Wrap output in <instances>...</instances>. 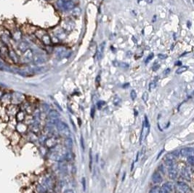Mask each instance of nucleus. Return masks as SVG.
Segmentation results:
<instances>
[{
    "label": "nucleus",
    "instance_id": "2",
    "mask_svg": "<svg viewBox=\"0 0 194 193\" xmlns=\"http://www.w3.org/2000/svg\"><path fill=\"white\" fill-rule=\"evenodd\" d=\"M10 35H11L12 40L16 43L20 42V41L23 40V33H22L21 30H20V28L18 26L15 28L13 31H12L11 32H10Z\"/></svg>",
    "mask_w": 194,
    "mask_h": 193
},
{
    "label": "nucleus",
    "instance_id": "38",
    "mask_svg": "<svg viewBox=\"0 0 194 193\" xmlns=\"http://www.w3.org/2000/svg\"><path fill=\"white\" fill-rule=\"evenodd\" d=\"M82 187H83V189L84 191L86 190V179L84 177L82 178Z\"/></svg>",
    "mask_w": 194,
    "mask_h": 193
},
{
    "label": "nucleus",
    "instance_id": "50",
    "mask_svg": "<svg viewBox=\"0 0 194 193\" xmlns=\"http://www.w3.org/2000/svg\"><path fill=\"white\" fill-rule=\"evenodd\" d=\"M100 81V76H98V77H97V82H99Z\"/></svg>",
    "mask_w": 194,
    "mask_h": 193
},
{
    "label": "nucleus",
    "instance_id": "28",
    "mask_svg": "<svg viewBox=\"0 0 194 193\" xmlns=\"http://www.w3.org/2000/svg\"><path fill=\"white\" fill-rule=\"evenodd\" d=\"M165 163H166V165H167V166L169 167V168H170V167H174V161H172V160L166 159Z\"/></svg>",
    "mask_w": 194,
    "mask_h": 193
},
{
    "label": "nucleus",
    "instance_id": "35",
    "mask_svg": "<svg viewBox=\"0 0 194 193\" xmlns=\"http://www.w3.org/2000/svg\"><path fill=\"white\" fill-rule=\"evenodd\" d=\"M143 100L145 102H146L148 100V93L147 92H145L143 95Z\"/></svg>",
    "mask_w": 194,
    "mask_h": 193
},
{
    "label": "nucleus",
    "instance_id": "11",
    "mask_svg": "<svg viewBox=\"0 0 194 193\" xmlns=\"http://www.w3.org/2000/svg\"><path fill=\"white\" fill-rule=\"evenodd\" d=\"M28 130V125L24 122H18L15 126V131L18 132L20 135H23Z\"/></svg>",
    "mask_w": 194,
    "mask_h": 193
},
{
    "label": "nucleus",
    "instance_id": "10",
    "mask_svg": "<svg viewBox=\"0 0 194 193\" xmlns=\"http://www.w3.org/2000/svg\"><path fill=\"white\" fill-rule=\"evenodd\" d=\"M47 58L45 55L39 53H34V57H33L32 62H34V64L44 63V62H47Z\"/></svg>",
    "mask_w": 194,
    "mask_h": 193
},
{
    "label": "nucleus",
    "instance_id": "4",
    "mask_svg": "<svg viewBox=\"0 0 194 193\" xmlns=\"http://www.w3.org/2000/svg\"><path fill=\"white\" fill-rule=\"evenodd\" d=\"M34 57V52L31 48L27 50L26 51L24 52L20 56V63L24 62V63H28V62H32Z\"/></svg>",
    "mask_w": 194,
    "mask_h": 193
},
{
    "label": "nucleus",
    "instance_id": "48",
    "mask_svg": "<svg viewBox=\"0 0 194 193\" xmlns=\"http://www.w3.org/2000/svg\"><path fill=\"white\" fill-rule=\"evenodd\" d=\"M121 66L123 68H128V65L126 63H122L121 64Z\"/></svg>",
    "mask_w": 194,
    "mask_h": 193
},
{
    "label": "nucleus",
    "instance_id": "42",
    "mask_svg": "<svg viewBox=\"0 0 194 193\" xmlns=\"http://www.w3.org/2000/svg\"><path fill=\"white\" fill-rule=\"evenodd\" d=\"M159 68H160V65H158V64H155V65L153 66V70L156 71L158 70Z\"/></svg>",
    "mask_w": 194,
    "mask_h": 193
},
{
    "label": "nucleus",
    "instance_id": "15",
    "mask_svg": "<svg viewBox=\"0 0 194 193\" xmlns=\"http://www.w3.org/2000/svg\"><path fill=\"white\" fill-rule=\"evenodd\" d=\"M26 116V113L25 111L20 110L17 113V114L15 115V119L18 122H23V121L25 120Z\"/></svg>",
    "mask_w": 194,
    "mask_h": 193
},
{
    "label": "nucleus",
    "instance_id": "45",
    "mask_svg": "<svg viewBox=\"0 0 194 193\" xmlns=\"http://www.w3.org/2000/svg\"><path fill=\"white\" fill-rule=\"evenodd\" d=\"M5 92V91L4 89H2L0 88V99L2 98V95H4Z\"/></svg>",
    "mask_w": 194,
    "mask_h": 193
},
{
    "label": "nucleus",
    "instance_id": "23",
    "mask_svg": "<svg viewBox=\"0 0 194 193\" xmlns=\"http://www.w3.org/2000/svg\"><path fill=\"white\" fill-rule=\"evenodd\" d=\"M179 155H180V152H178V151H174V152H171V153H169L168 155H167V157H166V158L169 160H172L173 161L174 158L179 157Z\"/></svg>",
    "mask_w": 194,
    "mask_h": 193
},
{
    "label": "nucleus",
    "instance_id": "6",
    "mask_svg": "<svg viewBox=\"0 0 194 193\" xmlns=\"http://www.w3.org/2000/svg\"><path fill=\"white\" fill-rule=\"evenodd\" d=\"M56 126L59 132L64 135V136H69L70 135V130H69L68 125L66 123L62 122V121H58L56 123Z\"/></svg>",
    "mask_w": 194,
    "mask_h": 193
},
{
    "label": "nucleus",
    "instance_id": "25",
    "mask_svg": "<svg viewBox=\"0 0 194 193\" xmlns=\"http://www.w3.org/2000/svg\"><path fill=\"white\" fill-rule=\"evenodd\" d=\"M65 145L67 149H71L73 147V140L71 138H67L65 141Z\"/></svg>",
    "mask_w": 194,
    "mask_h": 193
},
{
    "label": "nucleus",
    "instance_id": "9",
    "mask_svg": "<svg viewBox=\"0 0 194 193\" xmlns=\"http://www.w3.org/2000/svg\"><path fill=\"white\" fill-rule=\"evenodd\" d=\"M21 137L22 136L20 134H18L17 131H14L13 133V134L10 136V137L8 140L10 141V145H11V147H13V146H15V145H18L19 144V142H20V140H21Z\"/></svg>",
    "mask_w": 194,
    "mask_h": 193
},
{
    "label": "nucleus",
    "instance_id": "20",
    "mask_svg": "<svg viewBox=\"0 0 194 193\" xmlns=\"http://www.w3.org/2000/svg\"><path fill=\"white\" fill-rule=\"evenodd\" d=\"M168 173H169V178L171 179H175L176 176H177V170L175 168V166L170 167V168H169V170H168Z\"/></svg>",
    "mask_w": 194,
    "mask_h": 193
},
{
    "label": "nucleus",
    "instance_id": "8",
    "mask_svg": "<svg viewBox=\"0 0 194 193\" xmlns=\"http://www.w3.org/2000/svg\"><path fill=\"white\" fill-rule=\"evenodd\" d=\"M19 110H20V107H19L18 105L10 104L8 107H6V113L9 118L15 117V115L17 114V113Z\"/></svg>",
    "mask_w": 194,
    "mask_h": 193
},
{
    "label": "nucleus",
    "instance_id": "17",
    "mask_svg": "<svg viewBox=\"0 0 194 193\" xmlns=\"http://www.w3.org/2000/svg\"><path fill=\"white\" fill-rule=\"evenodd\" d=\"M58 168L62 173H65L68 171V166H67L66 162L64 161H61L58 164Z\"/></svg>",
    "mask_w": 194,
    "mask_h": 193
},
{
    "label": "nucleus",
    "instance_id": "16",
    "mask_svg": "<svg viewBox=\"0 0 194 193\" xmlns=\"http://www.w3.org/2000/svg\"><path fill=\"white\" fill-rule=\"evenodd\" d=\"M44 144L47 147L51 148V147H54L57 144V140L55 137H50V138L47 139L44 142Z\"/></svg>",
    "mask_w": 194,
    "mask_h": 193
},
{
    "label": "nucleus",
    "instance_id": "36",
    "mask_svg": "<svg viewBox=\"0 0 194 193\" xmlns=\"http://www.w3.org/2000/svg\"><path fill=\"white\" fill-rule=\"evenodd\" d=\"M130 96H131V98L132 100H135L136 99L137 97V94L135 90H132L131 93H130Z\"/></svg>",
    "mask_w": 194,
    "mask_h": 193
},
{
    "label": "nucleus",
    "instance_id": "34",
    "mask_svg": "<svg viewBox=\"0 0 194 193\" xmlns=\"http://www.w3.org/2000/svg\"><path fill=\"white\" fill-rule=\"evenodd\" d=\"M114 105H119V104L121 103V99L119 98V97H116L114 100Z\"/></svg>",
    "mask_w": 194,
    "mask_h": 193
},
{
    "label": "nucleus",
    "instance_id": "37",
    "mask_svg": "<svg viewBox=\"0 0 194 193\" xmlns=\"http://www.w3.org/2000/svg\"><path fill=\"white\" fill-rule=\"evenodd\" d=\"M156 81H153V82H151L150 83V86H149V89H150V91H151L153 89H154L156 87Z\"/></svg>",
    "mask_w": 194,
    "mask_h": 193
},
{
    "label": "nucleus",
    "instance_id": "13",
    "mask_svg": "<svg viewBox=\"0 0 194 193\" xmlns=\"http://www.w3.org/2000/svg\"><path fill=\"white\" fill-rule=\"evenodd\" d=\"M194 149L192 147H186V148H183L180 150V155L183 157H188V156L192 155L193 153Z\"/></svg>",
    "mask_w": 194,
    "mask_h": 193
},
{
    "label": "nucleus",
    "instance_id": "47",
    "mask_svg": "<svg viewBox=\"0 0 194 193\" xmlns=\"http://www.w3.org/2000/svg\"><path fill=\"white\" fill-rule=\"evenodd\" d=\"M64 193H74V191L71 190V189H67V190H65Z\"/></svg>",
    "mask_w": 194,
    "mask_h": 193
},
{
    "label": "nucleus",
    "instance_id": "32",
    "mask_svg": "<svg viewBox=\"0 0 194 193\" xmlns=\"http://www.w3.org/2000/svg\"><path fill=\"white\" fill-rule=\"evenodd\" d=\"M150 193H161L160 192V187H156L150 191Z\"/></svg>",
    "mask_w": 194,
    "mask_h": 193
},
{
    "label": "nucleus",
    "instance_id": "49",
    "mask_svg": "<svg viewBox=\"0 0 194 193\" xmlns=\"http://www.w3.org/2000/svg\"><path fill=\"white\" fill-rule=\"evenodd\" d=\"M175 65H182V62L180 61H177L175 62Z\"/></svg>",
    "mask_w": 194,
    "mask_h": 193
},
{
    "label": "nucleus",
    "instance_id": "43",
    "mask_svg": "<svg viewBox=\"0 0 194 193\" xmlns=\"http://www.w3.org/2000/svg\"><path fill=\"white\" fill-rule=\"evenodd\" d=\"M104 104H105V102H103V101H100V102H98V108H100V107H102V106H103Z\"/></svg>",
    "mask_w": 194,
    "mask_h": 193
},
{
    "label": "nucleus",
    "instance_id": "22",
    "mask_svg": "<svg viewBox=\"0 0 194 193\" xmlns=\"http://www.w3.org/2000/svg\"><path fill=\"white\" fill-rule=\"evenodd\" d=\"M14 131H13V129H11V128H8V126H6V128H5L4 131L2 132V134L4 135L5 137H6L7 138L9 139L10 137V136H11V135L13 134V133Z\"/></svg>",
    "mask_w": 194,
    "mask_h": 193
},
{
    "label": "nucleus",
    "instance_id": "7",
    "mask_svg": "<svg viewBox=\"0 0 194 193\" xmlns=\"http://www.w3.org/2000/svg\"><path fill=\"white\" fill-rule=\"evenodd\" d=\"M0 104L5 107L11 104V92H5L4 95L0 99Z\"/></svg>",
    "mask_w": 194,
    "mask_h": 193
},
{
    "label": "nucleus",
    "instance_id": "30",
    "mask_svg": "<svg viewBox=\"0 0 194 193\" xmlns=\"http://www.w3.org/2000/svg\"><path fill=\"white\" fill-rule=\"evenodd\" d=\"M7 126V123L3 122V121H0V132H2L4 131V129L6 128Z\"/></svg>",
    "mask_w": 194,
    "mask_h": 193
},
{
    "label": "nucleus",
    "instance_id": "33",
    "mask_svg": "<svg viewBox=\"0 0 194 193\" xmlns=\"http://www.w3.org/2000/svg\"><path fill=\"white\" fill-rule=\"evenodd\" d=\"M64 3H65V0H58V2H57V5H58L59 8H63Z\"/></svg>",
    "mask_w": 194,
    "mask_h": 193
},
{
    "label": "nucleus",
    "instance_id": "46",
    "mask_svg": "<svg viewBox=\"0 0 194 193\" xmlns=\"http://www.w3.org/2000/svg\"><path fill=\"white\" fill-rule=\"evenodd\" d=\"M94 113H95V108H94V107H92V110H91L92 118H94Z\"/></svg>",
    "mask_w": 194,
    "mask_h": 193
},
{
    "label": "nucleus",
    "instance_id": "31",
    "mask_svg": "<svg viewBox=\"0 0 194 193\" xmlns=\"http://www.w3.org/2000/svg\"><path fill=\"white\" fill-rule=\"evenodd\" d=\"M187 161H188V163H189L190 166H193V164H194V158H193V155L188 156V159H187Z\"/></svg>",
    "mask_w": 194,
    "mask_h": 193
},
{
    "label": "nucleus",
    "instance_id": "19",
    "mask_svg": "<svg viewBox=\"0 0 194 193\" xmlns=\"http://www.w3.org/2000/svg\"><path fill=\"white\" fill-rule=\"evenodd\" d=\"M74 8H75V5H74V2L68 0V1H65L63 8L65 10H73Z\"/></svg>",
    "mask_w": 194,
    "mask_h": 193
},
{
    "label": "nucleus",
    "instance_id": "18",
    "mask_svg": "<svg viewBox=\"0 0 194 193\" xmlns=\"http://www.w3.org/2000/svg\"><path fill=\"white\" fill-rule=\"evenodd\" d=\"M41 42H42L44 45H46V46H49V45L51 44L52 43L51 38H50L49 34H45L42 36V38L41 39Z\"/></svg>",
    "mask_w": 194,
    "mask_h": 193
},
{
    "label": "nucleus",
    "instance_id": "12",
    "mask_svg": "<svg viewBox=\"0 0 194 193\" xmlns=\"http://www.w3.org/2000/svg\"><path fill=\"white\" fill-rule=\"evenodd\" d=\"M177 189L180 192V193H191V190L188 184H186L184 182H180L177 184Z\"/></svg>",
    "mask_w": 194,
    "mask_h": 193
},
{
    "label": "nucleus",
    "instance_id": "24",
    "mask_svg": "<svg viewBox=\"0 0 194 193\" xmlns=\"http://www.w3.org/2000/svg\"><path fill=\"white\" fill-rule=\"evenodd\" d=\"M71 55V52L69 51H66V50H61V51H59L58 52V57H61V58H63V57H68L70 56Z\"/></svg>",
    "mask_w": 194,
    "mask_h": 193
},
{
    "label": "nucleus",
    "instance_id": "29",
    "mask_svg": "<svg viewBox=\"0 0 194 193\" xmlns=\"http://www.w3.org/2000/svg\"><path fill=\"white\" fill-rule=\"evenodd\" d=\"M89 170L92 171V150H90V152H89Z\"/></svg>",
    "mask_w": 194,
    "mask_h": 193
},
{
    "label": "nucleus",
    "instance_id": "26",
    "mask_svg": "<svg viewBox=\"0 0 194 193\" xmlns=\"http://www.w3.org/2000/svg\"><path fill=\"white\" fill-rule=\"evenodd\" d=\"M183 176L186 179H188V180L190 179V173L189 172V170L187 169V168H184V169H183Z\"/></svg>",
    "mask_w": 194,
    "mask_h": 193
},
{
    "label": "nucleus",
    "instance_id": "14",
    "mask_svg": "<svg viewBox=\"0 0 194 193\" xmlns=\"http://www.w3.org/2000/svg\"><path fill=\"white\" fill-rule=\"evenodd\" d=\"M172 192V184L170 183H166L160 188L161 193H171Z\"/></svg>",
    "mask_w": 194,
    "mask_h": 193
},
{
    "label": "nucleus",
    "instance_id": "5",
    "mask_svg": "<svg viewBox=\"0 0 194 193\" xmlns=\"http://www.w3.org/2000/svg\"><path fill=\"white\" fill-rule=\"evenodd\" d=\"M8 55H9V57L12 63L15 64V65H18V64L20 63V56L13 48L9 47Z\"/></svg>",
    "mask_w": 194,
    "mask_h": 193
},
{
    "label": "nucleus",
    "instance_id": "41",
    "mask_svg": "<svg viewBox=\"0 0 194 193\" xmlns=\"http://www.w3.org/2000/svg\"><path fill=\"white\" fill-rule=\"evenodd\" d=\"M158 57L160 59H162V60H164V59L167 58V55H163V54H159Z\"/></svg>",
    "mask_w": 194,
    "mask_h": 193
},
{
    "label": "nucleus",
    "instance_id": "3",
    "mask_svg": "<svg viewBox=\"0 0 194 193\" xmlns=\"http://www.w3.org/2000/svg\"><path fill=\"white\" fill-rule=\"evenodd\" d=\"M2 26L5 29L9 31L10 32H11L18 26L17 23L15 21L14 19H5L2 21Z\"/></svg>",
    "mask_w": 194,
    "mask_h": 193
},
{
    "label": "nucleus",
    "instance_id": "21",
    "mask_svg": "<svg viewBox=\"0 0 194 193\" xmlns=\"http://www.w3.org/2000/svg\"><path fill=\"white\" fill-rule=\"evenodd\" d=\"M152 179L154 183H160L162 182V177L158 172H155L152 176Z\"/></svg>",
    "mask_w": 194,
    "mask_h": 193
},
{
    "label": "nucleus",
    "instance_id": "39",
    "mask_svg": "<svg viewBox=\"0 0 194 193\" xmlns=\"http://www.w3.org/2000/svg\"><path fill=\"white\" fill-rule=\"evenodd\" d=\"M153 54H150V55H149V56L148 57V58H147V60H145V63H148V62L150 61V60H151L152 58H153Z\"/></svg>",
    "mask_w": 194,
    "mask_h": 193
},
{
    "label": "nucleus",
    "instance_id": "40",
    "mask_svg": "<svg viewBox=\"0 0 194 193\" xmlns=\"http://www.w3.org/2000/svg\"><path fill=\"white\" fill-rule=\"evenodd\" d=\"M81 146L83 150H84V139H83L82 136L81 137Z\"/></svg>",
    "mask_w": 194,
    "mask_h": 193
},
{
    "label": "nucleus",
    "instance_id": "27",
    "mask_svg": "<svg viewBox=\"0 0 194 193\" xmlns=\"http://www.w3.org/2000/svg\"><path fill=\"white\" fill-rule=\"evenodd\" d=\"M188 70V67L187 66H183V67L180 68H178L177 70L176 71V74H183V73H184Z\"/></svg>",
    "mask_w": 194,
    "mask_h": 193
},
{
    "label": "nucleus",
    "instance_id": "44",
    "mask_svg": "<svg viewBox=\"0 0 194 193\" xmlns=\"http://www.w3.org/2000/svg\"><path fill=\"white\" fill-rule=\"evenodd\" d=\"M169 73H170V69L167 68L165 71H164V72H163V74H164V75H168L169 74Z\"/></svg>",
    "mask_w": 194,
    "mask_h": 193
},
{
    "label": "nucleus",
    "instance_id": "1",
    "mask_svg": "<svg viewBox=\"0 0 194 193\" xmlns=\"http://www.w3.org/2000/svg\"><path fill=\"white\" fill-rule=\"evenodd\" d=\"M26 100L25 95L18 92H11V104L15 105H20Z\"/></svg>",
    "mask_w": 194,
    "mask_h": 193
},
{
    "label": "nucleus",
    "instance_id": "51",
    "mask_svg": "<svg viewBox=\"0 0 194 193\" xmlns=\"http://www.w3.org/2000/svg\"><path fill=\"white\" fill-rule=\"evenodd\" d=\"M153 0H147V2L148 3H152Z\"/></svg>",
    "mask_w": 194,
    "mask_h": 193
}]
</instances>
